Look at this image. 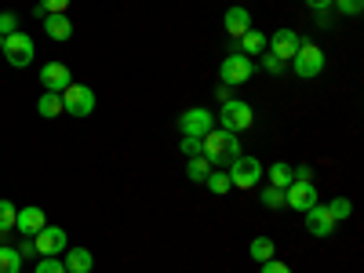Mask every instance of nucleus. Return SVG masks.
<instances>
[{
	"instance_id": "f257e3e1",
	"label": "nucleus",
	"mask_w": 364,
	"mask_h": 273,
	"mask_svg": "<svg viewBox=\"0 0 364 273\" xmlns=\"http://www.w3.org/2000/svg\"><path fill=\"white\" fill-rule=\"evenodd\" d=\"M200 154L211 161V168H230L240 157V139L233 132H226V128H211L200 139Z\"/></svg>"
},
{
	"instance_id": "f03ea898",
	"label": "nucleus",
	"mask_w": 364,
	"mask_h": 273,
	"mask_svg": "<svg viewBox=\"0 0 364 273\" xmlns=\"http://www.w3.org/2000/svg\"><path fill=\"white\" fill-rule=\"evenodd\" d=\"M255 124V109L245 102V99H226L223 109H219V128L240 135V132H248Z\"/></svg>"
},
{
	"instance_id": "7ed1b4c3",
	"label": "nucleus",
	"mask_w": 364,
	"mask_h": 273,
	"mask_svg": "<svg viewBox=\"0 0 364 273\" xmlns=\"http://www.w3.org/2000/svg\"><path fill=\"white\" fill-rule=\"evenodd\" d=\"M262 161L259 157H245L240 154L230 168H226V175H230V182H233V190H255L259 186V178H262Z\"/></svg>"
},
{
	"instance_id": "20e7f679",
	"label": "nucleus",
	"mask_w": 364,
	"mask_h": 273,
	"mask_svg": "<svg viewBox=\"0 0 364 273\" xmlns=\"http://www.w3.org/2000/svg\"><path fill=\"white\" fill-rule=\"evenodd\" d=\"M291 70H295V77L299 80H314V77H321V70H324V51L310 41H302L299 44V51H295V58H291Z\"/></svg>"
},
{
	"instance_id": "39448f33",
	"label": "nucleus",
	"mask_w": 364,
	"mask_h": 273,
	"mask_svg": "<svg viewBox=\"0 0 364 273\" xmlns=\"http://www.w3.org/2000/svg\"><path fill=\"white\" fill-rule=\"evenodd\" d=\"M8 58V63L15 66V70H26L29 63L37 58V48H33V37L29 33H22V29H15L11 37H4V51H0Z\"/></svg>"
},
{
	"instance_id": "423d86ee",
	"label": "nucleus",
	"mask_w": 364,
	"mask_h": 273,
	"mask_svg": "<svg viewBox=\"0 0 364 273\" xmlns=\"http://www.w3.org/2000/svg\"><path fill=\"white\" fill-rule=\"evenodd\" d=\"M219 77H223L226 87L248 84V80L255 77V63H252L248 55H240V51H230V55L223 58V66H219Z\"/></svg>"
},
{
	"instance_id": "0eeeda50",
	"label": "nucleus",
	"mask_w": 364,
	"mask_h": 273,
	"mask_svg": "<svg viewBox=\"0 0 364 273\" xmlns=\"http://www.w3.org/2000/svg\"><path fill=\"white\" fill-rule=\"evenodd\" d=\"M211 128H215V113L204 109V106L182 109V117H178V132H182V139H204Z\"/></svg>"
},
{
	"instance_id": "6e6552de",
	"label": "nucleus",
	"mask_w": 364,
	"mask_h": 273,
	"mask_svg": "<svg viewBox=\"0 0 364 273\" xmlns=\"http://www.w3.org/2000/svg\"><path fill=\"white\" fill-rule=\"evenodd\" d=\"M63 109L70 113V117H91L95 113V91H91L87 84H70L66 91H63Z\"/></svg>"
},
{
	"instance_id": "1a4fd4ad",
	"label": "nucleus",
	"mask_w": 364,
	"mask_h": 273,
	"mask_svg": "<svg viewBox=\"0 0 364 273\" xmlns=\"http://www.w3.org/2000/svg\"><path fill=\"white\" fill-rule=\"evenodd\" d=\"M33 248H37V255H63L70 248V237H66L63 226H44L33 237Z\"/></svg>"
},
{
	"instance_id": "9d476101",
	"label": "nucleus",
	"mask_w": 364,
	"mask_h": 273,
	"mask_svg": "<svg viewBox=\"0 0 364 273\" xmlns=\"http://www.w3.org/2000/svg\"><path fill=\"white\" fill-rule=\"evenodd\" d=\"M299 44H302V37L295 33V29H277V33L269 37L266 51H269L273 58H281V63H291L295 51H299Z\"/></svg>"
},
{
	"instance_id": "9b49d317",
	"label": "nucleus",
	"mask_w": 364,
	"mask_h": 273,
	"mask_svg": "<svg viewBox=\"0 0 364 273\" xmlns=\"http://www.w3.org/2000/svg\"><path fill=\"white\" fill-rule=\"evenodd\" d=\"M284 204H288L291 211H310V208L317 204V186H314V182L295 178L291 186L284 190Z\"/></svg>"
},
{
	"instance_id": "f8f14e48",
	"label": "nucleus",
	"mask_w": 364,
	"mask_h": 273,
	"mask_svg": "<svg viewBox=\"0 0 364 273\" xmlns=\"http://www.w3.org/2000/svg\"><path fill=\"white\" fill-rule=\"evenodd\" d=\"M48 226V215H44V208L37 204H29V208H18V215H15V230L22 237H37L41 230Z\"/></svg>"
},
{
	"instance_id": "ddd939ff",
	"label": "nucleus",
	"mask_w": 364,
	"mask_h": 273,
	"mask_svg": "<svg viewBox=\"0 0 364 273\" xmlns=\"http://www.w3.org/2000/svg\"><path fill=\"white\" fill-rule=\"evenodd\" d=\"M302 215H306V230H310V237H317V240H324V237H331L339 226L331 223V215H328V208L317 200L310 211H302Z\"/></svg>"
},
{
	"instance_id": "4468645a",
	"label": "nucleus",
	"mask_w": 364,
	"mask_h": 273,
	"mask_svg": "<svg viewBox=\"0 0 364 273\" xmlns=\"http://www.w3.org/2000/svg\"><path fill=\"white\" fill-rule=\"evenodd\" d=\"M41 84H44V91H63L73 84V73H70V66H63V63H48L44 70H41Z\"/></svg>"
},
{
	"instance_id": "2eb2a0df",
	"label": "nucleus",
	"mask_w": 364,
	"mask_h": 273,
	"mask_svg": "<svg viewBox=\"0 0 364 273\" xmlns=\"http://www.w3.org/2000/svg\"><path fill=\"white\" fill-rule=\"evenodd\" d=\"M223 26H226V37H233V41H240V37H245L248 33V29H252V11L248 8H230L226 11V18H223Z\"/></svg>"
},
{
	"instance_id": "dca6fc26",
	"label": "nucleus",
	"mask_w": 364,
	"mask_h": 273,
	"mask_svg": "<svg viewBox=\"0 0 364 273\" xmlns=\"http://www.w3.org/2000/svg\"><path fill=\"white\" fill-rule=\"evenodd\" d=\"M63 266H66V273H91L95 255H91L87 248H66L63 252Z\"/></svg>"
},
{
	"instance_id": "f3484780",
	"label": "nucleus",
	"mask_w": 364,
	"mask_h": 273,
	"mask_svg": "<svg viewBox=\"0 0 364 273\" xmlns=\"http://www.w3.org/2000/svg\"><path fill=\"white\" fill-rule=\"evenodd\" d=\"M41 22H44V33H48L51 41H70V37H73L70 15H44Z\"/></svg>"
},
{
	"instance_id": "a211bd4d",
	"label": "nucleus",
	"mask_w": 364,
	"mask_h": 273,
	"mask_svg": "<svg viewBox=\"0 0 364 273\" xmlns=\"http://www.w3.org/2000/svg\"><path fill=\"white\" fill-rule=\"evenodd\" d=\"M266 44H269V37L262 33V29H255V26H252L248 33H245V37L237 41V51H240V55H248V58H252V55L259 58V55L266 51Z\"/></svg>"
},
{
	"instance_id": "6ab92c4d",
	"label": "nucleus",
	"mask_w": 364,
	"mask_h": 273,
	"mask_svg": "<svg viewBox=\"0 0 364 273\" xmlns=\"http://www.w3.org/2000/svg\"><path fill=\"white\" fill-rule=\"evenodd\" d=\"M37 113H41L44 120L63 117V113H66V109H63V95H58V91H44V95L37 99Z\"/></svg>"
},
{
	"instance_id": "aec40b11",
	"label": "nucleus",
	"mask_w": 364,
	"mask_h": 273,
	"mask_svg": "<svg viewBox=\"0 0 364 273\" xmlns=\"http://www.w3.org/2000/svg\"><path fill=\"white\" fill-rule=\"evenodd\" d=\"M266 175H269V186H277V190H288L291 182H295V171H291V164H284V161L269 164V168H266Z\"/></svg>"
},
{
	"instance_id": "412c9836",
	"label": "nucleus",
	"mask_w": 364,
	"mask_h": 273,
	"mask_svg": "<svg viewBox=\"0 0 364 273\" xmlns=\"http://www.w3.org/2000/svg\"><path fill=\"white\" fill-rule=\"evenodd\" d=\"M248 255L262 266V262H269L273 255H277V245H273V237H255L252 245H248Z\"/></svg>"
},
{
	"instance_id": "4be33fe9",
	"label": "nucleus",
	"mask_w": 364,
	"mask_h": 273,
	"mask_svg": "<svg viewBox=\"0 0 364 273\" xmlns=\"http://www.w3.org/2000/svg\"><path fill=\"white\" fill-rule=\"evenodd\" d=\"M204 186L215 193V197H226L230 190H233V182H230V175H226V168H211V175L204 178Z\"/></svg>"
},
{
	"instance_id": "5701e85b",
	"label": "nucleus",
	"mask_w": 364,
	"mask_h": 273,
	"mask_svg": "<svg viewBox=\"0 0 364 273\" xmlns=\"http://www.w3.org/2000/svg\"><path fill=\"white\" fill-rule=\"evenodd\" d=\"M324 208H328V215H331V223H336V226H343L353 215V200L350 197H336V200H328Z\"/></svg>"
},
{
	"instance_id": "b1692460",
	"label": "nucleus",
	"mask_w": 364,
	"mask_h": 273,
	"mask_svg": "<svg viewBox=\"0 0 364 273\" xmlns=\"http://www.w3.org/2000/svg\"><path fill=\"white\" fill-rule=\"evenodd\" d=\"M15 215H18V208H15V200H8V197H0V240H4L11 230H15Z\"/></svg>"
},
{
	"instance_id": "393cba45",
	"label": "nucleus",
	"mask_w": 364,
	"mask_h": 273,
	"mask_svg": "<svg viewBox=\"0 0 364 273\" xmlns=\"http://www.w3.org/2000/svg\"><path fill=\"white\" fill-rule=\"evenodd\" d=\"M208 175H211V161H208L204 154L190 157V164H186V178H190V182H204Z\"/></svg>"
},
{
	"instance_id": "a878e982",
	"label": "nucleus",
	"mask_w": 364,
	"mask_h": 273,
	"mask_svg": "<svg viewBox=\"0 0 364 273\" xmlns=\"http://www.w3.org/2000/svg\"><path fill=\"white\" fill-rule=\"evenodd\" d=\"M0 273H22V255H18V248L0 245Z\"/></svg>"
},
{
	"instance_id": "bb28decb",
	"label": "nucleus",
	"mask_w": 364,
	"mask_h": 273,
	"mask_svg": "<svg viewBox=\"0 0 364 273\" xmlns=\"http://www.w3.org/2000/svg\"><path fill=\"white\" fill-rule=\"evenodd\" d=\"M259 204H262V208H269V211L284 208V190H277V186H266V190L259 193Z\"/></svg>"
},
{
	"instance_id": "cd10ccee",
	"label": "nucleus",
	"mask_w": 364,
	"mask_h": 273,
	"mask_svg": "<svg viewBox=\"0 0 364 273\" xmlns=\"http://www.w3.org/2000/svg\"><path fill=\"white\" fill-rule=\"evenodd\" d=\"M331 8H336L339 15H346V18H357L364 11V0H331Z\"/></svg>"
},
{
	"instance_id": "c85d7f7f",
	"label": "nucleus",
	"mask_w": 364,
	"mask_h": 273,
	"mask_svg": "<svg viewBox=\"0 0 364 273\" xmlns=\"http://www.w3.org/2000/svg\"><path fill=\"white\" fill-rule=\"evenodd\" d=\"M33 273H66V266H63V259H58V255H41V262L33 266Z\"/></svg>"
},
{
	"instance_id": "c756f323",
	"label": "nucleus",
	"mask_w": 364,
	"mask_h": 273,
	"mask_svg": "<svg viewBox=\"0 0 364 273\" xmlns=\"http://www.w3.org/2000/svg\"><path fill=\"white\" fill-rule=\"evenodd\" d=\"M18 29V15L15 11H0V37H11Z\"/></svg>"
},
{
	"instance_id": "7c9ffc66",
	"label": "nucleus",
	"mask_w": 364,
	"mask_h": 273,
	"mask_svg": "<svg viewBox=\"0 0 364 273\" xmlns=\"http://www.w3.org/2000/svg\"><path fill=\"white\" fill-rule=\"evenodd\" d=\"M37 4H41V8L48 11V15H66L73 0H37Z\"/></svg>"
},
{
	"instance_id": "2f4dec72",
	"label": "nucleus",
	"mask_w": 364,
	"mask_h": 273,
	"mask_svg": "<svg viewBox=\"0 0 364 273\" xmlns=\"http://www.w3.org/2000/svg\"><path fill=\"white\" fill-rule=\"evenodd\" d=\"M259 58H262V70H266V73H273V77H281V73H284V63H281V58H273L269 51H262Z\"/></svg>"
},
{
	"instance_id": "473e14b6",
	"label": "nucleus",
	"mask_w": 364,
	"mask_h": 273,
	"mask_svg": "<svg viewBox=\"0 0 364 273\" xmlns=\"http://www.w3.org/2000/svg\"><path fill=\"white\" fill-rule=\"evenodd\" d=\"M259 273H291V266L288 262H281V259H269V262H262V269Z\"/></svg>"
},
{
	"instance_id": "72a5a7b5",
	"label": "nucleus",
	"mask_w": 364,
	"mask_h": 273,
	"mask_svg": "<svg viewBox=\"0 0 364 273\" xmlns=\"http://www.w3.org/2000/svg\"><path fill=\"white\" fill-rule=\"evenodd\" d=\"M291 171H295V178H302V182H314V168H310V164H291Z\"/></svg>"
},
{
	"instance_id": "f704fd0d",
	"label": "nucleus",
	"mask_w": 364,
	"mask_h": 273,
	"mask_svg": "<svg viewBox=\"0 0 364 273\" xmlns=\"http://www.w3.org/2000/svg\"><path fill=\"white\" fill-rule=\"evenodd\" d=\"M182 154L197 157V154H200V139H182Z\"/></svg>"
},
{
	"instance_id": "c9c22d12",
	"label": "nucleus",
	"mask_w": 364,
	"mask_h": 273,
	"mask_svg": "<svg viewBox=\"0 0 364 273\" xmlns=\"http://www.w3.org/2000/svg\"><path fill=\"white\" fill-rule=\"evenodd\" d=\"M18 255H22V259H29V255H37V248H33V237H26L22 245H18Z\"/></svg>"
},
{
	"instance_id": "e433bc0d",
	"label": "nucleus",
	"mask_w": 364,
	"mask_h": 273,
	"mask_svg": "<svg viewBox=\"0 0 364 273\" xmlns=\"http://www.w3.org/2000/svg\"><path fill=\"white\" fill-rule=\"evenodd\" d=\"M306 4L317 11V15H328V8H331V0H306Z\"/></svg>"
},
{
	"instance_id": "4c0bfd02",
	"label": "nucleus",
	"mask_w": 364,
	"mask_h": 273,
	"mask_svg": "<svg viewBox=\"0 0 364 273\" xmlns=\"http://www.w3.org/2000/svg\"><path fill=\"white\" fill-rule=\"evenodd\" d=\"M0 51H4V37H0Z\"/></svg>"
}]
</instances>
